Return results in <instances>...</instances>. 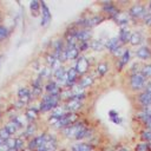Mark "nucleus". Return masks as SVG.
I'll return each instance as SVG.
<instances>
[{"label": "nucleus", "instance_id": "nucleus-1", "mask_svg": "<svg viewBox=\"0 0 151 151\" xmlns=\"http://www.w3.org/2000/svg\"><path fill=\"white\" fill-rule=\"evenodd\" d=\"M147 80L142 76L140 72H136V73H131L130 78H129V86L133 92H138V91H144L145 85H146Z\"/></svg>", "mask_w": 151, "mask_h": 151}, {"label": "nucleus", "instance_id": "nucleus-2", "mask_svg": "<svg viewBox=\"0 0 151 151\" xmlns=\"http://www.w3.org/2000/svg\"><path fill=\"white\" fill-rule=\"evenodd\" d=\"M73 66H74V68H76V71L78 72L79 76H84V74L88 73V70L91 67V63H90L87 57L80 54V57L76 60V64Z\"/></svg>", "mask_w": 151, "mask_h": 151}, {"label": "nucleus", "instance_id": "nucleus-3", "mask_svg": "<svg viewBox=\"0 0 151 151\" xmlns=\"http://www.w3.org/2000/svg\"><path fill=\"white\" fill-rule=\"evenodd\" d=\"M127 13H129V15H130L131 19L138 20V19H143V18H144V15L147 13V9H146V7H145L144 5H142V4H134V5H132V6L129 8Z\"/></svg>", "mask_w": 151, "mask_h": 151}, {"label": "nucleus", "instance_id": "nucleus-4", "mask_svg": "<svg viewBox=\"0 0 151 151\" xmlns=\"http://www.w3.org/2000/svg\"><path fill=\"white\" fill-rule=\"evenodd\" d=\"M63 52H64V55L66 58V61L77 60L80 57V52H79L77 46H65V50Z\"/></svg>", "mask_w": 151, "mask_h": 151}, {"label": "nucleus", "instance_id": "nucleus-5", "mask_svg": "<svg viewBox=\"0 0 151 151\" xmlns=\"http://www.w3.org/2000/svg\"><path fill=\"white\" fill-rule=\"evenodd\" d=\"M93 84H94V77L92 74H88V73L87 74H84V76H80L79 79H78V81H77V85L80 88H83V90L92 86Z\"/></svg>", "mask_w": 151, "mask_h": 151}, {"label": "nucleus", "instance_id": "nucleus-6", "mask_svg": "<svg viewBox=\"0 0 151 151\" xmlns=\"http://www.w3.org/2000/svg\"><path fill=\"white\" fill-rule=\"evenodd\" d=\"M83 103L84 101H81V100H78L76 98H72L68 101H65L64 106H65V109H66L67 112H77V111H79L83 107V105H84Z\"/></svg>", "mask_w": 151, "mask_h": 151}, {"label": "nucleus", "instance_id": "nucleus-7", "mask_svg": "<svg viewBox=\"0 0 151 151\" xmlns=\"http://www.w3.org/2000/svg\"><path fill=\"white\" fill-rule=\"evenodd\" d=\"M101 5H103L101 11H103L105 14H107L109 17H111V18H114V17L120 12V9H119L113 2H103Z\"/></svg>", "mask_w": 151, "mask_h": 151}, {"label": "nucleus", "instance_id": "nucleus-8", "mask_svg": "<svg viewBox=\"0 0 151 151\" xmlns=\"http://www.w3.org/2000/svg\"><path fill=\"white\" fill-rule=\"evenodd\" d=\"M134 54H136V57H137L138 59H140V60H149V59H151V50H150V47L146 46V45L139 46V47L136 50Z\"/></svg>", "mask_w": 151, "mask_h": 151}, {"label": "nucleus", "instance_id": "nucleus-9", "mask_svg": "<svg viewBox=\"0 0 151 151\" xmlns=\"http://www.w3.org/2000/svg\"><path fill=\"white\" fill-rule=\"evenodd\" d=\"M76 38L78 41H91L92 40V31L88 28H79L76 32Z\"/></svg>", "mask_w": 151, "mask_h": 151}, {"label": "nucleus", "instance_id": "nucleus-10", "mask_svg": "<svg viewBox=\"0 0 151 151\" xmlns=\"http://www.w3.org/2000/svg\"><path fill=\"white\" fill-rule=\"evenodd\" d=\"M122 47H123V45L120 44V41H119L118 37L110 38V39H107V40L105 41V48H106V50H109L111 53L116 52L117 50H119V48H122Z\"/></svg>", "mask_w": 151, "mask_h": 151}, {"label": "nucleus", "instance_id": "nucleus-11", "mask_svg": "<svg viewBox=\"0 0 151 151\" xmlns=\"http://www.w3.org/2000/svg\"><path fill=\"white\" fill-rule=\"evenodd\" d=\"M18 99L26 105L32 99V91L28 87H20L18 90Z\"/></svg>", "mask_w": 151, "mask_h": 151}, {"label": "nucleus", "instance_id": "nucleus-12", "mask_svg": "<svg viewBox=\"0 0 151 151\" xmlns=\"http://www.w3.org/2000/svg\"><path fill=\"white\" fill-rule=\"evenodd\" d=\"M137 100L144 109H149L151 106V94L146 91H142L137 96Z\"/></svg>", "mask_w": 151, "mask_h": 151}, {"label": "nucleus", "instance_id": "nucleus-13", "mask_svg": "<svg viewBox=\"0 0 151 151\" xmlns=\"http://www.w3.org/2000/svg\"><path fill=\"white\" fill-rule=\"evenodd\" d=\"M45 90H46L47 94H51V96H58L61 93V88L54 80H48L45 84Z\"/></svg>", "mask_w": 151, "mask_h": 151}, {"label": "nucleus", "instance_id": "nucleus-14", "mask_svg": "<svg viewBox=\"0 0 151 151\" xmlns=\"http://www.w3.org/2000/svg\"><path fill=\"white\" fill-rule=\"evenodd\" d=\"M114 20H116V22L120 26V27H126V25L129 24V21H130V15H129V13L127 12H119L114 18H113Z\"/></svg>", "mask_w": 151, "mask_h": 151}, {"label": "nucleus", "instance_id": "nucleus-15", "mask_svg": "<svg viewBox=\"0 0 151 151\" xmlns=\"http://www.w3.org/2000/svg\"><path fill=\"white\" fill-rule=\"evenodd\" d=\"M130 59H131V52H130V50H125L124 51V53L122 54V57L118 59V63H117V68L120 71V70H123L126 65H127V63L130 61Z\"/></svg>", "mask_w": 151, "mask_h": 151}, {"label": "nucleus", "instance_id": "nucleus-16", "mask_svg": "<svg viewBox=\"0 0 151 151\" xmlns=\"http://www.w3.org/2000/svg\"><path fill=\"white\" fill-rule=\"evenodd\" d=\"M41 14H42V19H41V26H47L51 22V13L48 7L46 6L45 2H41Z\"/></svg>", "mask_w": 151, "mask_h": 151}, {"label": "nucleus", "instance_id": "nucleus-17", "mask_svg": "<svg viewBox=\"0 0 151 151\" xmlns=\"http://www.w3.org/2000/svg\"><path fill=\"white\" fill-rule=\"evenodd\" d=\"M130 37H131V31L127 27H120L119 34H118V39H119L120 44L125 45L126 42H129L130 41Z\"/></svg>", "mask_w": 151, "mask_h": 151}, {"label": "nucleus", "instance_id": "nucleus-18", "mask_svg": "<svg viewBox=\"0 0 151 151\" xmlns=\"http://www.w3.org/2000/svg\"><path fill=\"white\" fill-rule=\"evenodd\" d=\"M11 33H12L11 27H8V26L1 24V25H0V44L6 42V41L9 39Z\"/></svg>", "mask_w": 151, "mask_h": 151}, {"label": "nucleus", "instance_id": "nucleus-19", "mask_svg": "<svg viewBox=\"0 0 151 151\" xmlns=\"http://www.w3.org/2000/svg\"><path fill=\"white\" fill-rule=\"evenodd\" d=\"M90 48L94 52H100L105 48V41L101 39H92L90 41Z\"/></svg>", "mask_w": 151, "mask_h": 151}, {"label": "nucleus", "instance_id": "nucleus-20", "mask_svg": "<svg viewBox=\"0 0 151 151\" xmlns=\"http://www.w3.org/2000/svg\"><path fill=\"white\" fill-rule=\"evenodd\" d=\"M109 68H110V65H109V63H107V61H100V63H98V64H97L96 72H97L98 77H104V76L107 73Z\"/></svg>", "mask_w": 151, "mask_h": 151}, {"label": "nucleus", "instance_id": "nucleus-21", "mask_svg": "<svg viewBox=\"0 0 151 151\" xmlns=\"http://www.w3.org/2000/svg\"><path fill=\"white\" fill-rule=\"evenodd\" d=\"M143 40H144V38H143V34L140 32H131V37H130V41L129 42L132 46L140 45Z\"/></svg>", "mask_w": 151, "mask_h": 151}, {"label": "nucleus", "instance_id": "nucleus-22", "mask_svg": "<svg viewBox=\"0 0 151 151\" xmlns=\"http://www.w3.org/2000/svg\"><path fill=\"white\" fill-rule=\"evenodd\" d=\"M29 11H31L33 17H38V14H40V12H41V2L40 1H32L29 4Z\"/></svg>", "mask_w": 151, "mask_h": 151}, {"label": "nucleus", "instance_id": "nucleus-23", "mask_svg": "<svg viewBox=\"0 0 151 151\" xmlns=\"http://www.w3.org/2000/svg\"><path fill=\"white\" fill-rule=\"evenodd\" d=\"M4 127L6 129V131H7L11 136H12V134H14V133H17V131L20 129V127H19V126H18V125L12 120V119H11L7 124H5V125H4Z\"/></svg>", "mask_w": 151, "mask_h": 151}, {"label": "nucleus", "instance_id": "nucleus-24", "mask_svg": "<svg viewBox=\"0 0 151 151\" xmlns=\"http://www.w3.org/2000/svg\"><path fill=\"white\" fill-rule=\"evenodd\" d=\"M139 72L142 73V76L147 80V79H151V64H145L140 67Z\"/></svg>", "mask_w": 151, "mask_h": 151}, {"label": "nucleus", "instance_id": "nucleus-25", "mask_svg": "<svg viewBox=\"0 0 151 151\" xmlns=\"http://www.w3.org/2000/svg\"><path fill=\"white\" fill-rule=\"evenodd\" d=\"M38 113H39V110L38 109H34V107H28L27 111H26V118L28 120H35L38 118Z\"/></svg>", "mask_w": 151, "mask_h": 151}, {"label": "nucleus", "instance_id": "nucleus-26", "mask_svg": "<svg viewBox=\"0 0 151 151\" xmlns=\"http://www.w3.org/2000/svg\"><path fill=\"white\" fill-rule=\"evenodd\" d=\"M77 47H78V50H79L80 53L86 52L90 48V41H78Z\"/></svg>", "mask_w": 151, "mask_h": 151}, {"label": "nucleus", "instance_id": "nucleus-27", "mask_svg": "<svg viewBox=\"0 0 151 151\" xmlns=\"http://www.w3.org/2000/svg\"><path fill=\"white\" fill-rule=\"evenodd\" d=\"M140 137L144 142H151V129H146L140 133Z\"/></svg>", "mask_w": 151, "mask_h": 151}, {"label": "nucleus", "instance_id": "nucleus-28", "mask_svg": "<svg viewBox=\"0 0 151 151\" xmlns=\"http://www.w3.org/2000/svg\"><path fill=\"white\" fill-rule=\"evenodd\" d=\"M11 137H12V136H11V134L6 131V129L2 126V127L0 129V138H1L4 142H6V140H7V139H9Z\"/></svg>", "mask_w": 151, "mask_h": 151}, {"label": "nucleus", "instance_id": "nucleus-29", "mask_svg": "<svg viewBox=\"0 0 151 151\" xmlns=\"http://www.w3.org/2000/svg\"><path fill=\"white\" fill-rule=\"evenodd\" d=\"M149 144H146V143H140V144H138L137 146H136V151H147L149 150Z\"/></svg>", "mask_w": 151, "mask_h": 151}, {"label": "nucleus", "instance_id": "nucleus-30", "mask_svg": "<svg viewBox=\"0 0 151 151\" xmlns=\"http://www.w3.org/2000/svg\"><path fill=\"white\" fill-rule=\"evenodd\" d=\"M5 144L7 145V147L8 149H14L15 150V139L14 138H9V139H7L6 142H5Z\"/></svg>", "mask_w": 151, "mask_h": 151}, {"label": "nucleus", "instance_id": "nucleus-31", "mask_svg": "<svg viewBox=\"0 0 151 151\" xmlns=\"http://www.w3.org/2000/svg\"><path fill=\"white\" fill-rule=\"evenodd\" d=\"M41 94H42L41 87H37V88H33V91H32V98H37V97H40Z\"/></svg>", "mask_w": 151, "mask_h": 151}, {"label": "nucleus", "instance_id": "nucleus-32", "mask_svg": "<svg viewBox=\"0 0 151 151\" xmlns=\"http://www.w3.org/2000/svg\"><path fill=\"white\" fill-rule=\"evenodd\" d=\"M142 20H143V22H144L146 26H151V15H150L149 13H146Z\"/></svg>", "mask_w": 151, "mask_h": 151}, {"label": "nucleus", "instance_id": "nucleus-33", "mask_svg": "<svg viewBox=\"0 0 151 151\" xmlns=\"http://www.w3.org/2000/svg\"><path fill=\"white\" fill-rule=\"evenodd\" d=\"M144 91H146V92H149V93L151 94V81H147V83H146Z\"/></svg>", "mask_w": 151, "mask_h": 151}, {"label": "nucleus", "instance_id": "nucleus-34", "mask_svg": "<svg viewBox=\"0 0 151 151\" xmlns=\"http://www.w3.org/2000/svg\"><path fill=\"white\" fill-rule=\"evenodd\" d=\"M24 106H25V104L21 103L20 100H18V101L15 103V107H17V109H21V107H24Z\"/></svg>", "mask_w": 151, "mask_h": 151}, {"label": "nucleus", "instance_id": "nucleus-35", "mask_svg": "<svg viewBox=\"0 0 151 151\" xmlns=\"http://www.w3.org/2000/svg\"><path fill=\"white\" fill-rule=\"evenodd\" d=\"M116 151H130L127 147H124V146H122V147H119V149H117Z\"/></svg>", "mask_w": 151, "mask_h": 151}, {"label": "nucleus", "instance_id": "nucleus-36", "mask_svg": "<svg viewBox=\"0 0 151 151\" xmlns=\"http://www.w3.org/2000/svg\"><path fill=\"white\" fill-rule=\"evenodd\" d=\"M147 13L151 15V2L149 4V6H147Z\"/></svg>", "mask_w": 151, "mask_h": 151}, {"label": "nucleus", "instance_id": "nucleus-37", "mask_svg": "<svg viewBox=\"0 0 151 151\" xmlns=\"http://www.w3.org/2000/svg\"><path fill=\"white\" fill-rule=\"evenodd\" d=\"M1 113H2V112H1V111H0V117H1Z\"/></svg>", "mask_w": 151, "mask_h": 151}, {"label": "nucleus", "instance_id": "nucleus-38", "mask_svg": "<svg viewBox=\"0 0 151 151\" xmlns=\"http://www.w3.org/2000/svg\"><path fill=\"white\" fill-rule=\"evenodd\" d=\"M149 146H150V147H151V142H150V145H149Z\"/></svg>", "mask_w": 151, "mask_h": 151}, {"label": "nucleus", "instance_id": "nucleus-39", "mask_svg": "<svg viewBox=\"0 0 151 151\" xmlns=\"http://www.w3.org/2000/svg\"><path fill=\"white\" fill-rule=\"evenodd\" d=\"M0 61H1V55H0Z\"/></svg>", "mask_w": 151, "mask_h": 151}, {"label": "nucleus", "instance_id": "nucleus-40", "mask_svg": "<svg viewBox=\"0 0 151 151\" xmlns=\"http://www.w3.org/2000/svg\"><path fill=\"white\" fill-rule=\"evenodd\" d=\"M0 6H1V2H0Z\"/></svg>", "mask_w": 151, "mask_h": 151}]
</instances>
